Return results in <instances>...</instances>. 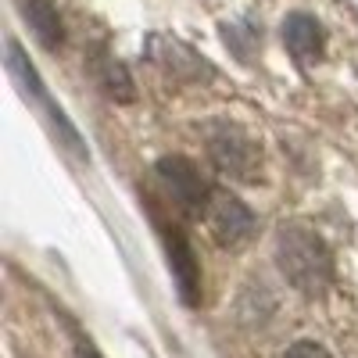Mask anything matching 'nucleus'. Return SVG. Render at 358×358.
Returning a JSON list of instances; mask_svg holds the SVG:
<instances>
[{
  "label": "nucleus",
  "instance_id": "f257e3e1",
  "mask_svg": "<svg viewBox=\"0 0 358 358\" xmlns=\"http://www.w3.org/2000/svg\"><path fill=\"white\" fill-rule=\"evenodd\" d=\"M276 265L301 294L315 297L334 280V255L322 244V236L305 226H283L276 236Z\"/></svg>",
  "mask_w": 358,
  "mask_h": 358
},
{
  "label": "nucleus",
  "instance_id": "f03ea898",
  "mask_svg": "<svg viewBox=\"0 0 358 358\" xmlns=\"http://www.w3.org/2000/svg\"><path fill=\"white\" fill-rule=\"evenodd\" d=\"M208 140V155H212L215 169L229 179H241V183H255L258 176V147L255 140L233 122H215L204 133Z\"/></svg>",
  "mask_w": 358,
  "mask_h": 358
},
{
  "label": "nucleus",
  "instance_id": "7ed1b4c3",
  "mask_svg": "<svg viewBox=\"0 0 358 358\" xmlns=\"http://www.w3.org/2000/svg\"><path fill=\"white\" fill-rule=\"evenodd\" d=\"M204 222H208V229H212V236H215L222 248H241V244H248V236L255 233L251 208L236 194L219 190V187L212 190V197H208Z\"/></svg>",
  "mask_w": 358,
  "mask_h": 358
},
{
  "label": "nucleus",
  "instance_id": "20e7f679",
  "mask_svg": "<svg viewBox=\"0 0 358 358\" xmlns=\"http://www.w3.org/2000/svg\"><path fill=\"white\" fill-rule=\"evenodd\" d=\"M155 169H158V176H162V183L172 190V197H176L179 208H187V212H204V208H208V197H212L215 187L204 183L201 172L194 169V162L179 158V155H169V158H162Z\"/></svg>",
  "mask_w": 358,
  "mask_h": 358
},
{
  "label": "nucleus",
  "instance_id": "39448f33",
  "mask_svg": "<svg viewBox=\"0 0 358 358\" xmlns=\"http://www.w3.org/2000/svg\"><path fill=\"white\" fill-rule=\"evenodd\" d=\"M162 236H165V248H169V262H172V276H176V287H179V297L183 305H197L201 301V265L187 244L183 229L176 222L172 226H162Z\"/></svg>",
  "mask_w": 358,
  "mask_h": 358
},
{
  "label": "nucleus",
  "instance_id": "423d86ee",
  "mask_svg": "<svg viewBox=\"0 0 358 358\" xmlns=\"http://www.w3.org/2000/svg\"><path fill=\"white\" fill-rule=\"evenodd\" d=\"M8 65H11V72L25 83V90H29V94H33L43 108H47V115H50V122H54V129L57 133H62L65 140H69V147H72V151L76 155H83V143H79V133L72 129V122H69V118H65V111L62 108H57L50 97H47V90H43V83H40V76L33 72V69H29V62H25V57H22V50H18V43L15 40H8Z\"/></svg>",
  "mask_w": 358,
  "mask_h": 358
},
{
  "label": "nucleus",
  "instance_id": "0eeeda50",
  "mask_svg": "<svg viewBox=\"0 0 358 358\" xmlns=\"http://www.w3.org/2000/svg\"><path fill=\"white\" fill-rule=\"evenodd\" d=\"M283 43H287V50L297 57V62L308 65V62H315V57L322 54L326 33H322L319 18H312V15H305V11H294V15H287V22H283Z\"/></svg>",
  "mask_w": 358,
  "mask_h": 358
},
{
  "label": "nucleus",
  "instance_id": "6e6552de",
  "mask_svg": "<svg viewBox=\"0 0 358 358\" xmlns=\"http://www.w3.org/2000/svg\"><path fill=\"white\" fill-rule=\"evenodd\" d=\"M22 15L29 22V29L36 33V40L43 47H57L65 36V29H62V18H57V8L50 4V0H22Z\"/></svg>",
  "mask_w": 358,
  "mask_h": 358
},
{
  "label": "nucleus",
  "instance_id": "1a4fd4ad",
  "mask_svg": "<svg viewBox=\"0 0 358 358\" xmlns=\"http://www.w3.org/2000/svg\"><path fill=\"white\" fill-rule=\"evenodd\" d=\"M101 83H104V90L111 97H118V101H133V79H129V72L115 62V57H108V62L101 65Z\"/></svg>",
  "mask_w": 358,
  "mask_h": 358
},
{
  "label": "nucleus",
  "instance_id": "9d476101",
  "mask_svg": "<svg viewBox=\"0 0 358 358\" xmlns=\"http://www.w3.org/2000/svg\"><path fill=\"white\" fill-rule=\"evenodd\" d=\"M287 358H330V351H326L322 344H315V341H297L287 351Z\"/></svg>",
  "mask_w": 358,
  "mask_h": 358
},
{
  "label": "nucleus",
  "instance_id": "9b49d317",
  "mask_svg": "<svg viewBox=\"0 0 358 358\" xmlns=\"http://www.w3.org/2000/svg\"><path fill=\"white\" fill-rule=\"evenodd\" d=\"M76 358H101V351L90 344L86 337H76Z\"/></svg>",
  "mask_w": 358,
  "mask_h": 358
}]
</instances>
